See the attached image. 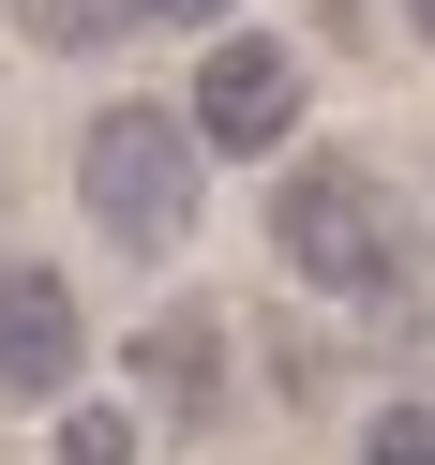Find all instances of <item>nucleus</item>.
Instances as JSON below:
<instances>
[{
  "mask_svg": "<svg viewBox=\"0 0 435 465\" xmlns=\"http://www.w3.org/2000/svg\"><path fill=\"white\" fill-rule=\"evenodd\" d=\"M271 255H285L301 285H331V301H405V285H420V241H405L391 181H375V165H345V151H301V165H285V195H271Z\"/></svg>",
  "mask_w": 435,
  "mask_h": 465,
  "instance_id": "f257e3e1",
  "label": "nucleus"
},
{
  "mask_svg": "<svg viewBox=\"0 0 435 465\" xmlns=\"http://www.w3.org/2000/svg\"><path fill=\"white\" fill-rule=\"evenodd\" d=\"M75 195H91V225H105L121 255H181V241H195V121L105 105V121L75 135Z\"/></svg>",
  "mask_w": 435,
  "mask_h": 465,
  "instance_id": "f03ea898",
  "label": "nucleus"
},
{
  "mask_svg": "<svg viewBox=\"0 0 435 465\" xmlns=\"http://www.w3.org/2000/svg\"><path fill=\"white\" fill-rule=\"evenodd\" d=\"M195 135H211V151H285V135H301V45L225 31L211 61H195Z\"/></svg>",
  "mask_w": 435,
  "mask_h": 465,
  "instance_id": "7ed1b4c3",
  "label": "nucleus"
},
{
  "mask_svg": "<svg viewBox=\"0 0 435 465\" xmlns=\"http://www.w3.org/2000/svg\"><path fill=\"white\" fill-rule=\"evenodd\" d=\"M135 405L165 435H225V315H151L135 331Z\"/></svg>",
  "mask_w": 435,
  "mask_h": 465,
  "instance_id": "20e7f679",
  "label": "nucleus"
},
{
  "mask_svg": "<svg viewBox=\"0 0 435 465\" xmlns=\"http://www.w3.org/2000/svg\"><path fill=\"white\" fill-rule=\"evenodd\" d=\"M75 285L61 271H31V255H15V271H0V391H75Z\"/></svg>",
  "mask_w": 435,
  "mask_h": 465,
  "instance_id": "39448f33",
  "label": "nucleus"
},
{
  "mask_svg": "<svg viewBox=\"0 0 435 465\" xmlns=\"http://www.w3.org/2000/svg\"><path fill=\"white\" fill-rule=\"evenodd\" d=\"M61 465H135V405H75V420H61Z\"/></svg>",
  "mask_w": 435,
  "mask_h": 465,
  "instance_id": "423d86ee",
  "label": "nucleus"
},
{
  "mask_svg": "<svg viewBox=\"0 0 435 465\" xmlns=\"http://www.w3.org/2000/svg\"><path fill=\"white\" fill-rule=\"evenodd\" d=\"M361 465H435V405H375V420H361Z\"/></svg>",
  "mask_w": 435,
  "mask_h": 465,
  "instance_id": "0eeeda50",
  "label": "nucleus"
},
{
  "mask_svg": "<svg viewBox=\"0 0 435 465\" xmlns=\"http://www.w3.org/2000/svg\"><path fill=\"white\" fill-rule=\"evenodd\" d=\"M121 15H135V31H211L225 0H121Z\"/></svg>",
  "mask_w": 435,
  "mask_h": 465,
  "instance_id": "6e6552de",
  "label": "nucleus"
},
{
  "mask_svg": "<svg viewBox=\"0 0 435 465\" xmlns=\"http://www.w3.org/2000/svg\"><path fill=\"white\" fill-rule=\"evenodd\" d=\"M105 15H121V0H31V31H61V45H75V31H105Z\"/></svg>",
  "mask_w": 435,
  "mask_h": 465,
  "instance_id": "1a4fd4ad",
  "label": "nucleus"
},
{
  "mask_svg": "<svg viewBox=\"0 0 435 465\" xmlns=\"http://www.w3.org/2000/svg\"><path fill=\"white\" fill-rule=\"evenodd\" d=\"M405 15H420V45H435V0H405Z\"/></svg>",
  "mask_w": 435,
  "mask_h": 465,
  "instance_id": "9d476101",
  "label": "nucleus"
}]
</instances>
